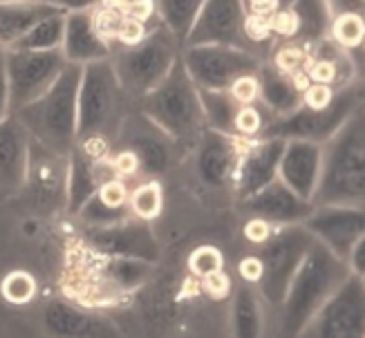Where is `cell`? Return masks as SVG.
<instances>
[{"label": "cell", "instance_id": "cell-19", "mask_svg": "<svg viewBox=\"0 0 365 338\" xmlns=\"http://www.w3.org/2000/svg\"><path fill=\"white\" fill-rule=\"evenodd\" d=\"M153 273V265L135 257H99L92 265V276L108 294H130L144 285Z\"/></svg>", "mask_w": 365, "mask_h": 338}, {"label": "cell", "instance_id": "cell-4", "mask_svg": "<svg viewBox=\"0 0 365 338\" xmlns=\"http://www.w3.org/2000/svg\"><path fill=\"white\" fill-rule=\"evenodd\" d=\"M137 108L178 143L197 139L204 117L200 88L188 76L182 63V54L164 81L141 101H137Z\"/></svg>", "mask_w": 365, "mask_h": 338}, {"label": "cell", "instance_id": "cell-18", "mask_svg": "<svg viewBox=\"0 0 365 338\" xmlns=\"http://www.w3.org/2000/svg\"><path fill=\"white\" fill-rule=\"evenodd\" d=\"M128 198H130L128 184L121 177H115V180L101 184V188L81 206L76 217L86 227H106V224H115L125 217H133L128 208Z\"/></svg>", "mask_w": 365, "mask_h": 338}, {"label": "cell", "instance_id": "cell-12", "mask_svg": "<svg viewBox=\"0 0 365 338\" xmlns=\"http://www.w3.org/2000/svg\"><path fill=\"white\" fill-rule=\"evenodd\" d=\"M182 63L200 90H227L235 76L247 74L235 54L213 45H188L182 50Z\"/></svg>", "mask_w": 365, "mask_h": 338}, {"label": "cell", "instance_id": "cell-22", "mask_svg": "<svg viewBox=\"0 0 365 338\" xmlns=\"http://www.w3.org/2000/svg\"><path fill=\"white\" fill-rule=\"evenodd\" d=\"M195 166H197L200 180L204 184H209V186L225 184V180L229 177V170L233 166L229 146L225 141H220L215 135H206L197 148Z\"/></svg>", "mask_w": 365, "mask_h": 338}, {"label": "cell", "instance_id": "cell-49", "mask_svg": "<svg viewBox=\"0 0 365 338\" xmlns=\"http://www.w3.org/2000/svg\"><path fill=\"white\" fill-rule=\"evenodd\" d=\"M361 47H363V50H365V41H363V45H361Z\"/></svg>", "mask_w": 365, "mask_h": 338}, {"label": "cell", "instance_id": "cell-5", "mask_svg": "<svg viewBox=\"0 0 365 338\" xmlns=\"http://www.w3.org/2000/svg\"><path fill=\"white\" fill-rule=\"evenodd\" d=\"M182 45L160 23L148 31V36L141 43L113 52L110 61H113V68L125 94L137 103L164 81L166 74L178 63Z\"/></svg>", "mask_w": 365, "mask_h": 338}, {"label": "cell", "instance_id": "cell-8", "mask_svg": "<svg viewBox=\"0 0 365 338\" xmlns=\"http://www.w3.org/2000/svg\"><path fill=\"white\" fill-rule=\"evenodd\" d=\"M81 245L99 257H135L150 265L160 260V240L148 222L137 217H125L106 227H86Z\"/></svg>", "mask_w": 365, "mask_h": 338}, {"label": "cell", "instance_id": "cell-42", "mask_svg": "<svg viewBox=\"0 0 365 338\" xmlns=\"http://www.w3.org/2000/svg\"><path fill=\"white\" fill-rule=\"evenodd\" d=\"M237 271H240V278L249 285L256 287L260 280V273H262V265H260V257L258 255H247L245 260L237 265Z\"/></svg>", "mask_w": 365, "mask_h": 338}, {"label": "cell", "instance_id": "cell-23", "mask_svg": "<svg viewBox=\"0 0 365 338\" xmlns=\"http://www.w3.org/2000/svg\"><path fill=\"white\" fill-rule=\"evenodd\" d=\"M202 5L204 0H155L157 19H160L162 27L168 29V34L182 45V50Z\"/></svg>", "mask_w": 365, "mask_h": 338}, {"label": "cell", "instance_id": "cell-46", "mask_svg": "<svg viewBox=\"0 0 365 338\" xmlns=\"http://www.w3.org/2000/svg\"><path fill=\"white\" fill-rule=\"evenodd\" d=\"M45 3H52L66 11H74V9H92L99 3H103V0H45Z\"/></svg>", "mask_w": 365, "mask_h": 338}, {"label": "cell", "instance_id": "cell-43", "mask_svg": "<svg viewBox=\"0 0 365 338\" xmlns=\"http://www.w3.org/2000/svg\"><path fill=\"white\" fill-rule=\"evenodd\" d=\"M11 115L9 110V83H7V68H5V50H0V121Z\"/></svg>", "mask_w": 365, "mask_h": 338}, {"label": "cell", "instance_id": "cell-16", "mask_svg": "<svg viewBox=\"0 0 365 338\" xmlns=\"http://www.w3.org/2000/svg\"><path fill=\"white\" fill-rule=\"evenodd\" d=\"M29 135L23 123L9 115L0 121V190L21 193L27 173Z\"/></svg>", "mask_w": 365, "mask_h": 338}, {"label": "cell", "instance_id": "cell-45", "mask_svg": "<svg viewBox=\"0 0 365 338\" xmlns=\"http://www.w3.org/2000/svg\"><path fill=\"white\" fill-rule=\"evenodd\" d=\"M249 14L258 16H272L276 9H280V0H247Z\"/></svg>", "mask_w": 365, "mask_h": 338}, {"label": "cell", "instance_id": "cell-11", "mask_svg": "<svg viewBox=\"0 0 365 338\" xmlns=\"http://www.w3.org/2000/svg\"><path fill=\"white\" fill-rule=\"evenodd\" d=\"M43 211H61L68 202V157L56 155L38 141L29 139L27 173L21 188Z\"/></svg>", "mask_w": 365, "mask_h": 338}, {"label": "cell", "instance_id": "cell-39", "mask_svg": "<svg viewBox=\"0 0 365 338\" xmlns=\"http://www.w3.org/2000/svg\"><path fill=\"white\" fill-rule=\"evenodd\" d=\"M242 233H245V237L249 240V242L260 247V245H264L267 240L274 235V224L262 220V217H249V222L245 224Z\"/></svg>", "mask_w": 365, "mask_h": 338}, {"label": "cell", "instance_id": "cell-47", "mask_svg": "<svg viewBox=\"0 0 365 338\" xmlns=\"http://www.w3.org/2000/svg\"><path fill=\"white\" fill-rule=\"evenodd\" d=\"M287 78H289V88H292L294 92H298V94H303V92L312 86V78H309V74H307L305 70H298V72L289 74Z\"/></svg>", "mask_w": 365, "mask_h": 338}, {"label": "cell", "instance_id": "cell-15", "mask_svg": "<svg viewBox=\"0 0 365 338\" xmlns=\"http://www.w3.org/2000/svg\"><path fill=\"white\" fill-rule=\"evenodd\" d=\"M61 52L68 63L88 66L94 61H106L113 56V43L106 41L92 21L90 9H74L66 14V31H63Z\"/></svg>", "mask_w": 365, "mask_h": 338}, {"label": "cell", "instance_id": "cell-21", "mask_svg": "<svg viewBox=\"0 0 365 338\" xmlns=\"http://www.w3.org/2000/svg\"><path fill=\"white\" fill-rule=\"evenodd\" d=\"M258 289L242 282L233 292L231 300V329L233 338H262L264 334V309Z\"/></svg>", "mask_w": 365, "mask_h": 338}, {"label": "cell", "instance_id": "cell-24", "mask_svg": "<svg viewBox=\"0 0 365 338\" xmlns=\"http://www.w3.org/2000/svg\"><path fill=\"white\" fill-rule=\"evenodd\" d=\"M66 14L61 11L54 16H47L41 23H36L27 34L16 41L9 50L19 52H50V50H61L63 43V31H66Z\"/></svg>", "mask_w": 365, "mask_h": 338}, {"label": "cell", "instance_id": "cell-10", "mask_svg": "<svg viewBox=\"0 0 365 338\" xmlns=\"http://www.w3.org/2000/svg\"><path fill=\"white\" fill-rule=\"evenodd\" d=\"M117 143H121V148L130 150L137 157L139 173L148 177V180H157L175 164L180 146L175 139H170L162 128H157L139 108L130 110V115L125 117Z\"/></svg>", "mask_w": 365, "mask_h": 338}, {"label": "cell", "instance_id": "cell-9", "mask_svg": "<svg viewBox=\"0 0 365 338\" xmlns=\"http://www.w3.org/2000/svg\"><path fill=\"white\" fill-rule=\"evenodd\" d=\"M307 251H309V242L305 237L284 231L282 233L274 231V235L264 245H260V253L256 255L260 257L262 273L256 289L269 307L274 309L280 307L294 273L298 271L300 262L305 260Z\"/></svg>", "mask_w": 365, "mask_h": 338}, {"label": "cell", "instance_id": "cell-1", "mask_svg": "<svg viewBox=\"0 0 365 338\" xmlns=\"http://www.w3.org/2000/svg\"><path fill=\"white\" fill-rule=\"evenodd\" d=\"M130 103L113 61H94L81 70L76 94V146L94 159L110 157Z\"/></svg>", "mask_w": 365, "mask_h": 338}, {"label": "cell", "instance_id": "cell-14", "mask_svg": "<svg viewBox=\"0 0 365 338\" xmlns=\"http://www.w3.org/2000/svg\"><path fill=\"white\" fill-rule=\"evenodd\" d=\"M117 170L113 166V155L103 159H94L78 146L68 157V202L66 211L76 215L81 206L101 188V184L115 180Z\"/></svg>", "mask_w": 365, "mask_h": 338}, {"label": "cell", "instance_id": "cell-2", "mask_svg": "<svg viewBox=\"0 0 365 338\" xmlns=\"http://www.w3.org/2000/svg\"><path fill=\"white\" fill-rule=\"evenodd\" d=\"M350 273V267L339 255L325 249H309L278 307V336L298 338Z\"/></svg>", "mask_w": 365, "mask_h": 338}, {"label": "cell", "instance_id": "cell-17", "mask_svg": "<svg viewBox=\"0 0 365 338\" xmlns=\"http://www.w3.org/2000/svg\"><path fill=\"white\" fill-rule=\"evenodd\" d=\"M61 11L66 9L45 0H0V50H9L36 23Z\"/></svg>", "mask_w": 365, "mask_h": 338}, {"label": "cell", "instance_id": "cell-48", "mask_svg": "<svg viewBox=\"0 0 365 338\" xmlns=\"http://www.w3.org/2000/svg\"><path fill=\"white\" fill-rule=\"evenodd\" d=\"M359 278H361V280H363V285H365V273H363V276H359Z\"/></svg>", "mask_w": 365, "mask_h": 338}, {"label": "cell", "instance_id": "cell-32", "mask_svg": "<svg viewBox=\"0 0 365 338\" xmlns=\"http://www.w3.org/2000/svg\"><path fill=\"white\" fill-rule=\"evenodd\" d=\"M300 25H303V21H300L298 11L287 7H280L269 16V29H272V34H278L282 39L296 36L300 31Z\"/></svg>", "mask_w": 365, "mask_h": 338}, {"label": "cell", "instance_id": "cell-3", "mask_svg": "<svg viewBox=\"0 0 365 338\" xmlns=\"http://www.w3.org/2000/svg\"><path fill=\"white\" fill-rule=\"evenodd\" d=\"M81 70L83 66L66 63L50 90L16 112L29 139L63 157H70L76 146V94Z\"/></svg>", "mask_w": 365, "mask_h": 338}, {"label": "cell", "instance_id": "cell-31", "mask_svg": "<svg viewBox=\"0 0 365 338\" xmlns=\"http://www.w3.org/2000/svg\"><path fill=\"white\" fill-rule=\"evenodd\" d=\"M262 130V115L256 106H237L233 115V133L242 137H256Z\"/></svg>", "mask_w": 365, "mask_h": 338}, {"label": "cell", "instance_id": "cell-33", "mask_svg": "<svg viewBox=\"0 0 365 338\" xmlns=\"http://www.w3.org/2000/svg\"><path fill=\"white\" fill-rule=\"evenodd\" d=\"M274 66L282 76H289L298 70H305L307 54L296 45H282L274 56Z\"/></svg>", "mask_w": 365, "mask_h": 338}, {"label": "cell", "instance_id": "cell-30", "mask_svg": "<svg viewBox=\"0 0 365 338\" xmlns=\"http://www.w3.org/2000/svg\"><path fill=\"white\" fill-rule=\"evenodd\" d=\"M227 92L233 99V103H237V106H253L262 96V83H260V78L256 74L247 72V74L235 76L233 81L229 83Z\"/></svg>", "mask_w": 365, "mask_h": 338}, {"label": "cell", "instance_id": "cell-28", "mask_svg": "<svg viewBox=\"0 0 365 338\" xmlns=\"http://www.w3.org/2000/svg\"><path fill=\"white\" fill-rule=\"evenodd\" d=\"M0 292L11 304H27L36 296V280L27 271H11L0 285Z\"/></svg>", "mask_w": 365, "mask_h": 338}, {"label": "cell", "instance_id": "cell-40", "mask_svg": "<svg viewBox=\"0 0 365 338\" xmlns=\"http://www.w3.org/2000/svg\"><path fill=\"white\" fill-rule=\"evenodd\" d=\"M123 16L148 23L155 14V0H123Z\"/></svg>", "mask_w": 365, "mask_h": 338}, {"label": "cell", "instance_id": "cell-6", "mask_svg": "<svg viewBox=\"0 0 365 338\" xmlns=\"http://www.w3.org/2000/svg\"><path fill=\"white\" fill-rule=\"evenodd\" d=\"M298 338H365V285L350 273Z\"/></svg>", "mask_w": 365, "mask_h": 338}, {"label": "cell", "instance_id": "cell-27", "mask_svg": "<svg viewBox=\"0 0 365 338\" xmlns=\"http://www.w3.org/2000/svg\"><path fill=\"white\" fill-rule=\"evenodd\" d=\"M331 39L345 50H356L365 41V19L356 11L339 14L331 23Z\"/></svg>", "mask_w": 365, "mask_h": 338}, {"label": "cell", "instance_id": "cell-41", "mask_svg": "<svg viewBox=\"0 0 365 338\" xmlns=\"http://www.w3.org/2000/svg\"><path fill=\"white\" fill-rule=\"evenodd\" d=\"M113 166H115V170H117V175L121 177V180H128V177L139 175L137 157L130 150H125V148H121L117 155H113Z\"/></svg>", "mask_w": 365, "mask_h": 338}, {"label": "cell", "instance_id": "cell-34", "mask_svg": "<svg viewBox=\"0 0 365 338\" xmlns=\"http://www.w3.org/2000/svg\"><path fill=\"white\" fill-rule=\"evenodd\" d=\"M200 285L204 289V294L211 296L213 300H225L233 292V282H231L229 273L225 269L213 271V273H209V276L200 278Z\"/></svg>", "mask_w": 365, "mask_h": 338}, {"label": "cell", "instance_id": "cell-25", "mask_svg": "<svg viewBox=\"0 0 365 338\" xmlns=\"http://www.w3.org/2000/svg\"><path fill=\"white\" fill-rule=\"evenodd\" d=\"M249 211L251 217H262L267 222H280L292 217V213L296 211V204L292 200L289 193H278V190H258L249 195Z\"/></svg>", "mask_w": 365, "mask_h": 338}, {"label": "cell", "instance_id": "cell-36", "mask_svg": "<svg viewBox=\"0 0 365 338\" xmlns=\"http://www.w3.org/2000/svg\"><path fill=\"white\" fill-rule=\"evenodd\" d=\"M300 96H303V103L312 112H323L331 106V101H334V90H331V86H325V83H312Z\"/></svg>", "mask_w": 365, "mask_h": 338}, {"label": "cell", "instance_id": "cell-44", "mask_svg": "<svg viewBox=\"0 0 365 338\" xmlns=\"http://www.w3.org/2000/svg\"><path fill=\"white\" fill-rule=\"evenodd\" d=\"M347 267H350V271L354 273V276H363V273H365V242L352 247Z\"/></svg>", "mask_w": 365, "mask_h": 338}, {"label": "cell", "instance_id": "cell-37", "mask_svg": "<svg viewBox=\"0 0 365 338\" xmlns=\"http://www.w3.org/2000/svg\"><path fill=\"white\" fill-rule=\"evenodd\" d=\"M242 34L253 41V43H262L272 36V29H269V16H258V14H249L242 19Z\"/></svg>", "mask_w": 365, "mask_h": 338}, {"label": "cell", "instance_id": "cell-20", "mask_svg": "<svg viewBox=\"0 0 365 338\" xmlns=\"http://www.w3.org/2000/svg\"><path fill=\"white\" fill-rule=\"evenodd\" d=\"M233 27L242 31V19H233L231 14V0H204L184 47L213 45L215 41H225L229 39Z\"/></svg>", "mask_w": 365, "mask_h": 338}, {"label": "cell", "instance_id": "cell-38", "mask_svg": "<svg viewBox=\"0 0 365 338\" xmlns=\"http://www.w3.org/2000/svg\"><path fill=\"white\" fill-rule=\"evenodd\" d=\"M305 72L309 74L312 83H325V86H331L339 76V70H336L334 63L325 61V58H316V61L307 63Z\"/></svg>", "mask_w": 365, "mask_h": 338}, {"label": "cell", "instance_id": "cell-26", "mask_svg": "<svg viewBox=\"0 0 365 338\" xmlns=\"http://www.w3.org/2000/svg\"><path fill=\"white\" fill-rule=\"evenodd\" d=\"M162 206H164V190L157 180H146L135 190H130L128 208L133 217L150 222L162 213Z\"/></svg>", "mask_w": 365, "mask_h": 338}, {"label": "cell", "instance_id": "cell-13", "mask_svg": "<svg viewBox=\"0 0 365 338\" xmlns=\"http://www.w3.org/2000/svg\"><path fill=\"white\" fill-rule=\"evenodd\" d=\"M43 325L54 338H123L108 318L58 298L45 304Z\"/></svg>", "mask_w": 365, "mask_h": 338}, {"label": "cell", "instance_id": "cell-29", "mask_svg": "<svg viewBox=\"0 0 365 338\" xmlns=\"http://www.w3.org/2000/svg\"><path fill=\"white\" fill-rule=\"evenodd\" d=\"M222 267H225V255H222L217 247H211V245L197 247L188 257V269L195 278L209 276V273L220 271Z\"/></svg>", "mask_w": 365, "mask_h": 338}, {"label": "cell", "instance_id": "cell-35", "mask_svg": "<svg viewBox=\"0 0 365 338\" xmlns=\"http://www.w3.org/2000/svg\"><path fill=\"white\" fill-rule=\"evenodd\" d=\"M148 27L146 23H141L137 19H130V16H123V21L117 29V43H121L123 47H133L137 43H141L146 36H148Z\"/></svg>", "mask_w": 365, "mask_h": 338}, {"label": "cell", "instance_id": "cell-7", "mask_svg": "<svg viewBox=\"0 0 365 338\" xmlns=\"http://www.w3.org/2000/svg\"><path fill=\"white\" fill-rule=\"evenodd\" d=\"M66 56L61 50L50 52H19L5 50V68L9 83V110H19L36 101L41 94L52 88L61 70L66 68Z\"/></svg>", "mask_w": 365, "mask_h": 338}]
</instances>
